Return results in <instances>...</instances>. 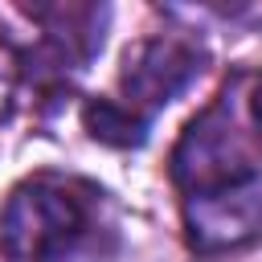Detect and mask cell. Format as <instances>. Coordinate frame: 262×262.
<instances>
[{
	"mask_svg": "<svg viewBox=\"0 0 262 262\" xmlns=\"http://www.w3.org/2000/svg\"><path fill=\"white\" fill-rule=\"evenodd\" d=\"M98 233H111L102 192L78 176H29L0 213V254L8 262H78L98 250Z\"/></svg>",
	"mask_w": 262,
	"mask_h": 262,
	"instance_id": "obj_1",
	"label": "cell"
},
{
	"mask_svg": "<svg viewBox=\"0 0 262 262\" xmlns=\"http://www.w3.org/2000/svg\"><path fill=\"white\" fill-rule=\"evenodd\" d=\"M254 176H262V172L254 168L250 151L242 147L233 115L225 111V102L196 115L172 151V180L184 196L217 192V188H229V184H242Z\"/></svg>",
	"mask_w": 262,
	"mask_h": 262,
	"instance_id": "obj_2",
	"label": "cell"
},
{
	"mask_svg": "<svg viewBox=\"0 0 262 262\" xmlns=\"http://www.w3.org/2000/svg\"><path fill=\"white\" fill-rule=\"evenodd\" d=\"M196 74H201L196 45H188L180 37H147L135 49H127V57H123V70H119L123 106L151 123V115L160 106H168Z\"/></svg>",
	"mask_w": 262,
	"mask_h": 262,
	"instance_id": "obj_3",
	"label": "cell"
},
{
	"mask_svg": "<svg viewBox=\"0 0 262 262\" xmlns=\"http://www.w3.org/2000/svg\"><path fill=\"white\" fill-rule=\"evenodd\" d=\"M184 229L192 250L201 254H217L250 242L262 229V176L217 192L184 196Z\"/></svg>",
	"mask_w": 262,
	"mask_h": 262,
	"instance_id": "obj_4",
	"label": "cell"
},
{
	"mask_svg": "<svg viewBox=\"0 0 262 262\" xmlns=\"http://www.w3.org/2000/svg\"><path fill=\"white\" fill-rule=\"evenodd\" d=\"M82 123L90 131V139L106 143V147H143L147 143V119L127 111L119 98H90L82 106Z\"/></svg>",
	"mask_w": 262,
	"mask_h": 262,
	"instance_id": "obj_5",
	"label": "cell"
},
{
	"mask_svg": "<svg viewBox=\"0 0 262 262\" xmlns=\"http://www.w3.org/2000/svg\"><path fill=\"white\" fill-rule=\"evenodd\" d=\"M250 115H254V127H258V135H262V78H258V86H254V98H250Z\"/></svg>",
	"mask_w": 262,
	"mask_h": 262,
	"instance_id": "obj_6",
	"label": "cell"
}]
</instances>
